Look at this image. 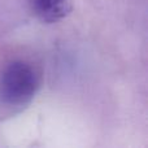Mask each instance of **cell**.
I'll return each mask as SVG.
<instances>
[{"mask_svg": "<svg viewBox=\"0 0 148 148\" xmlns=\"http://www.w3.org/2000/svg\"><path fill=\"white\" fill-rule=\"evenodd\" d=\"M39 87V77L31 65L10 62L0 75V100L9 107L26 105Z\"/></svg>", "mask_w": 148, "mask_h": 148, "instance_id": "1", "label": "cell"}, {"mask_svg": "<svg viewBox=\"0 0 148 148\" xmlns=\"http://www.w3.org/2000/svg\"><path fill=\"white\" fill-rule=\"evenodd\" d=\"M34 14L46 23H55L65 18L73 8V0H29Z\"/></svg>", "mask_w": 148, "mask_h": 148, "instance_id": "2", "label": "cell"}]
</instances>
